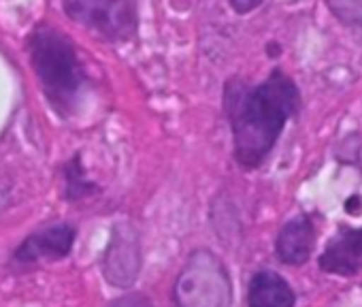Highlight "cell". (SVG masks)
<instances>
[{
    "label": "cell",
    "instance_id": "cell-10",
    "mask_svg": "<svg viewBox=\"0 0 362 307\" xmlns=\"http://www.w3.org/2000/svg\"><path fill=\"white\" fill-rule=\"evenodd\" d=\"M324 3L341 26L362 33V0H324Z\"/></svg>",
    "mask_w": 362,
    "mask_h": 307
},
{
    "label": "cell",
    "instance_id": "cell-9",
    "mask_svg": "<svg viewBox=\"0 0 362 307\" xmlns=\"http://www.w3.org/2000/svg\"><path fill=\"white\" fill-rule=\"evenodd\" d=\"M250 307H294L296 294L292 286L275 271H256L247 286Z\"/></svg>",
    "mask_w": 362,
    "mask_h": 307
},
{
    "label": "cell",
    "instance_id": "cell-2",
    "mask_svg": "<svg viewBox=\"0 0 362 307\" xmlns=\"http://www.w3.org/2000/svg\"><path fill=\"white\" fill-rule=\"evenodd\" d=\"M28 54L47 100L66 115L86 86V73L75 45L58 28L41 24L28 37Z\"/></svg>",
    "mask_w": 362,
    "mask_h": 307
},
{
    "label": "cell",
    "instance_id": "cell-3",
    "mask_svg": "<svg viewBox=\"0 0 362 307\" xmlns=\"http://www.w3.org/2000/svg\"><path fill=\"white\" fill-rule=\"evenodd\" d=\"M173 299L177 307H230L233 284L224 262L209 250H197L181 269Z\"/></svg>",
    "mask_w": 362,
    "mask_h": 307
},
{
    "label": "cell",
    "instance_id": "cell-12",
    "mask_svg": "<svg viewBox=\"0 0 362 307\" xmlns=\"http://www.w3.org/2000/svg\"><path fill=\"white\" fill-rule=\"evenodd\" d=\"M109 307H153V303L147 296L132 292V294H124V296L115 299Z\"/></svg>",
    "mask_w": 362,
    "mask_h": 307
},
{
    "label": "cell",
    "instance_id": "cell-5",
    "mask_svg": "<svg viewBox=\"0 0 362 307\" xmlns=\"http://www.w3.org/2000/svg\"><path fill=\"white\" fill-rule=\"evenodd\" d=\"M141 271L139 233L128 222H117L111 231L109 245L103 256V275L115 288H130Z\"/></svg>",
    "mask_w": 362,
    "mask_h": 307
},
{
    "label": "cell",
    "instance_id": "cell-14",
    "mask_svg": "<svg viewBox=\"0 0 362 307\" xmlns=\"http://www.w3.org/2000/svg\"><path fill=\"white\" fill-rule=\"evenodd\" d=\"M345 212H347V214H351V216L362 214V199H360V197H351V199H347V201H345Z\"/></svg>",
    "mask_w": 362,
    "mask_h": 307
},
{
    "label": "cell",
    "instance_id": "cell-4",
    "mask_svg": "<svg viewBox=\"0 0 362 307\" xmlns=\"http://www.w3.org/2000/svg\"><path fill=\"white\" fill-rule=\"evenodd\" d=\"M62 9L73 22L107 41H128L139 28L134 0H62Z\"/></svg>",
    "mask_w": 362,
    "mask_h": 307
},
{
    "label": "cell",
    "instance_id": "cell-13",
    "mask_svg": "<svg viewBox=\"0 0 362 307\" xmlns=\"http://www.w3.org/2000/svg\"><path fill=\"white\" fill-rule=\"evenodd\" d=\"M230 3V7L237 11V13H241V16H245V13H252V11H256L264 0H228Z\"/></svg>",
    "mask_w": 362,
    "mask_h": 307
},
{
    "label": "cell",
    "instance_id": "cell-11",
    "mask_svg": "<svg viewBox=\"0 0 362 307\" xmlns=\"http://www.w3.org/2000/svg\"><path fill=\"white\" fill-rule=\"evenodd\" d=\"M66 178H69V199H71V201H77V199L86 197V195L94 188L92 184H88V182L83 180V173H81V169H79V158H75V161L71 163V167H69V171H66Z\"/></svg>",
    "mask_w": 362,
    "mask_h": 307
},
{
    "label": "cell",
    "instance_id": "cell-1",
    "mask_svg": "<svg viewBox=\"0 0 362 307\" xmlns=\"http://www.w3.org/2000/svg\"><path fill=\"white\" fill-rule=\"evenodd\" d=\"M300 90L290 75L273 69L258 86L230 79L224 90V107L233 128L235 158L252 171L273 151L286 124L300 111Z\"/></svg>",
    "mask_w": 362,
    "mask_h": 307
},
{
    "label": "cell",
    "instance_id": "cell-8",
    "mask_svg": "<svg viewBox=\"0 0 362 307\" xmlns=\"http://www.w3.org/2000/svg\"><path fill=\"white\" fill-rule=\"evenodd\" d=\"M315 248V224L307 214L288 220L275 239V254L288 267L305 265Z\"/></svg>",
    "mask_w": 362,
    "mask_h": 307
},
{
    "label": "cell",
    "instance_id": "cell-7",
    "mask_svg": "<svg viewBox=\"0 0 362 307\" xmlns=\"http://www.w3.org/2000/svg\"><path fill=\"white\" fill-rule=\"evenodd\" d=\"M75 228L71 224H56L43 228L24 239V243L16 250L13 258L20 265L39 262V260H62L71 254L75 243Z\"/></svg>",
    "mask_w": 362,
    "mask_h": 307
},
{
    "label": "cell",
    "instance_id": "cell-6",
    "mask_svg": "<svg viewBox=\"0 0 362 307\" xmlns=\"http://www.w3.org/2000/svg\"><path fill=\"white\" fill-rule=\"evenodd\" d=\"M317 265L328 275H358L362 271V226H341L322 250Z\"/></svg>",
    "mask_w": 362,
    "mask_h": 307
}]
</instances>
